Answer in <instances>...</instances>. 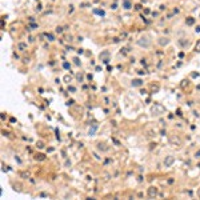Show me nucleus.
<instances>
[{
    "mask_svg": "<svg viewBox=\"0 0 200 200\" xmlns=\"http://www.w3.org/2000/svg\"><path fill=\"white\" fill-rule=\"evenodd\" d=\"M151 43H152V40L148 35H143V36H140L137 39V45L141 48H149L151 47Z\"/></svg>",
    "mask_w": 200,
    "mask_h": 200,
    "instance_id": "1",
    "label": "nucleus"
},
{
    "mask_svg": "<svg viewBox=\"0 0 200 200\" xmlns=\"http://www.w3.org/2000/svg\"><path fill=\"white\" fill-rule=\"evenodd\" d=\"M164 112H165V109L161 104H155V105L152 107V113L153 115H163Z\"/></svg>",
    "mask_w": 200,
    "mask_h": 200,
    "instance_id": "2",
    "label": "nucleus"
},
{
    "mask_svg": "<svg viewBox=\"0 0 200 200\" xmlns=\"http://www.w3.org/2000/svg\"><path fill=\"white\" fill-rule=\"evenodd\" d=\"M173 163H175V157H173L172 155H168V156H165V159H164V161H163V164H164V167L169 168V167H172Z\"/></svg>",
    "mask_w": 200,
    "mask_h": 200,
    "instance_id": "3",
    "label": "nucleus"
},
{
    "mask_svg": "<svg viewBox=\"0 0 200 200\" xmlns=\"http://www.w3.org/2000/svg\"><path fill=\"white\" fill-rule=\"evenodd\" d=\"M157 43H159L160 47H165V45H168L171 43V40L168 39V37H159V39H157Z\"/></svg>",
    "mask_w": 200,
    "mask_h": 200,
    "instance_id": "4",
    "label": "nucleus"
},
{
    "mask_svg": "<svg viewBox=\"0 0 200 200\" xmlns=\"http://www.w3.org/2000/svg\"><path fill=\"white\" fill-rule=\"evenodd\" d=\"M147 193H148L149 197H156L157 196V188L156 187H149L148 191H147Z\"/></svg>",
    "mask_w": 200,
    "mask_h": 200,
    "instance_id": "5",
    "label": "nucleus"
},
{
    "mask_svg": "<svg viewBox=\"0 0 200 200\" xmlns=\"http://www.w3.org/2000/svg\"><path fill=\"white\" fill-rule=\"evenodd\" d=\"M131 84H132V87H141V85H143V80L141 79H133L132 81H131Z\"/></svg>",
    "mask_w": 200,
    "mask_h": 200,
    "instance_id": "6",
    "label": "nucleus"
},
{
    "mask_svg": "<svg viewBox=\"0 0 200 200\" xmlns=\"http://www.w3.org/2000/svg\"><path fill=\"white\" fill-rule=\"evenodd\" d=\"M123 7H124L125 9H129V8L132 7V4H131L129 0H124V1H123Z\"/></svg>",
    "mask_w": 200,
    "mask_h": 200,
    "instance_id": "7",
    "label": "nucleus"
},
{
    "mask_svg": "<svg viewBox=\"0 0 200 200\" xmlns=\"http://www.w3.org/2000/svg\"><path fill=\"white\" fill-rule=\"evenodd\" d=\"M17 48L20 51H25L27 49V43H19L17 44Z\"/></svg>",
    "mask_w": 200,
    "mask_h": 200,
    "instance_id": "8",
    "label": "nucleus"
},
{
    "mask_svg": "<svg viewBox=\"0 0 200 200\" xmlns=\"http://www.w3.org/2000/svg\"><path fill=\"white\" fill-rule=\"evenodd\" d=\"M105 144H101V143H99L97 144V148L99 149H101V151H108V147H104Z\"/></svg>",
    "mask_w": 200,
    "mask_h": 200,
    "instance_id": "9",
    "label": "nucleus"
},
{
    "mask_svg": "<svg viewBox=\"0 0 200 200\" xmlns=\"http://www.w3.org/2000/svg\"><path fill=\"white\" fill-rule=\"evenodd\" d=\"M185 23L188 24V25H192V24L195 23V19H193V17H188V19L185 20Z\"/></svg>",
    "mask_w": 200,
    "mask_h": 200,
    "instance_id": "10",
    "label": "nucleus"
},
{
    "mask_svg": "<svg viewBox=\"0 0 200 200\" xmlns=\"http://www.w3.org/2000/svg\"><path fill=\"white\" fill-rule=\"evenodd\" d=\"M47 39L49 40V41H53V40H55V37H53V35H51V33H47Z\"/></svg>",
    "mask_w": 200,
    "mask_h": 200,
    "instance_id": "11",
    "label": "nucleus"
},
{
    "mask_svg": "<svg viewBox=\"0 0 200 200\" xmlns=\"http://www.w3.org/2000/svg\"><path fill=\"white\" fill-rule=\"evenodd\" d=\"M95 13H99V15L104 16V11H99V9H95Z\"/></svg>",
    "mask_w": 200,
    "mask_h": 200,
    "instance_id": "12",
    "label": "nucleus"
},
{
    "mask_svg": "<svg viewBox=\"0 0 200 200\" xmlns=\"http://www.w3.org/2000/svg\"><path fill=\"white\" fill-rule=\"evenodd\" d=\"M39 159V160H44V156L43 155H36V160Z\"/></svg>",
    "mask_w": 200,
    "mask_h": 200,
    "instance_id": "13",
    "label": "nucleus"
},
{
    "mask_svg": "<svg viewBox=\"0 0 200 200\" xmlns=\"http://www.w3.org/2000/svg\"><path fill=\"white\" fill-rule=\"evenodd\" d=\"M63 67H64V68H65V69H68V68H69V67H71V65H69V64H68V63H67V61H65V63H63Z\"/></svg>",
    "mask_w": 200,
    "mask_h": 200,
    "instance_id": "14",
    "label": "nucleus"
},
{
    "mask_svg": "<svg viewBox=\"0 0 200 200\" xmlns=\"http://www.w3.org/2000/svg\"><path fill=\"white\" fill-rule=\"evenodd\" d=\"M56 32H57V33H61V32H63V28H61V27H57V28H56Z\"/></svg>",
    "mask_w": 200,
    "mask_h": 200,
    "instance_id": "15",
    "label": "nucleus"
},
{
    "mask_svg": "<svg viewBox=\"0 0 200 200\" xmlns=\"http://www.w3.org/2000/svg\"><path fill=\"white\" fill-rule=\"evenodd\" d=\"M20 175H21V176H23V177H24V179H27V177H28V176H29V175H28V173H25V172H21V173H20Z\"/></svg>",
    "mask_w": 200,
    "mask_h": 200,
    "instance_id": "16",
    "label": "nucleus"
},
{
    "mask_svg": "<svg viewBox=\"0 0 200 200\" xmlns=\"http://www.w3.org/2000/svg\"><path fill=\"white\" fill-rule=\"evenodd\" d=\"M68 91H71V92H75V91H76V88L71 85V87H68Z\"/></svg>",
    "mask_w": 200,
    "mask_h": 200,
    "instance_id": "17",
    "label": "nucleus"
},
{
    "mask_svg": "<svg viewBox=\"0 0 200 200\" xmlns=\"http://www.w3.org/2000/svg\"><path fill=\"white\" fill-rule=\"evenodd\" d=\"M37 147H39V148H44V144H43L41 141H39V143H37Z\"/></svg>",
    "mask_w": 200,
    "mask_h": 200,
    "instance_id": "18",
    "label": "nucleus"
},
{
    "mask_svg": "<svg viewBox=\"0 0 200 200\" xmlns=\"http://www.w3.org/2000/svg\"><path fill=\"white\" fill-rule=\"evenodd\" d=\"M29 27H31V28H32V29H35V28H37V25H36V24H31V25H29Z\"/></svg>",
    "mask_w": 200,
    "mask_h": 200,
    "instance_id": "19",
    "label": "nucleus"
},
{
    "mask_svg": "<svg viewBox=\"0 0 200 200\" xmlns=\"http://www.w3.org/2000/svg\"><path fill=\"white\" fill-rule=\"evenodd\" d=\"M195 31H196V32H200V25H197L196 28H195Z\"/></svg>",
    "mask_w": 200,
    "mask_h": 200,
    "instance_id": "20",
    "label": "nucleus"
},
{
    "mask_svg": "<svg viewBox=\"0 0 200 200\" xmlns=\"http://www.w3.org/2000/svg\"><path fill=\"white\" fill-rule=\"evenodd\" d=\"M73 60H75V63H76V64H77V65H79V64H80V61H79V59H73Z\"/></svg>",
    "mask_w": 200,
    "mask_h": 200,
    "instance_id": "21",
    "label": "nucleus"
},
{
    "mask_svg": "<svg viewBox=\"0 0 200 200\" xmlns=\"http://www.w3.org/2000/svg\"><path fill=\"white\" fill-rule=\"evenodd\" d=\"M196 51H200V41H199V45L196 44Z\"/></svg>",
    "mask_w": 200,
    "mask_h": 200,
    "instance_id": "22",
    "label": "nucleus"
},
{
    "mask_svg": "<svg viewBox=\"0 0 200 200\" xmlns=\"http://www.w3.org/2000/svg\"><path fill=\"white\" fill-rule=\"evenodd\" d=\"M196 157H200V151H197V152H196Z\"/></svg>",
    "mask_w": 200,
    "mask_h": 200,
    "instance_id": "23",
    "label": "nucleus"
}]
</instances>
